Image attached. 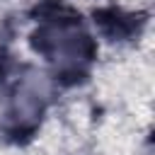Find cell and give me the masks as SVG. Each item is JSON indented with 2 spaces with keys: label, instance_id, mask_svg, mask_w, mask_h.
Instances as JSON below:
<instances>
[{
  "label": "cell",
  "instance_id": "cell-3",
  "mask_svg": "<svg viewBox=\"0 0 155 155\" xmlns=\"http://www.w3.org/2000/svg\"><path fill=\"white\" fill-rule=\"evenodd\" d=\"M5 114H7V99H5V92L0 87V121L5 119Z\"/></svg>",
  "mask_w": 155,
  "mask_h": 155
},
{
  "label": "cell",
  "instance_id": "cell-2",
  "mask_svg": "<svg viewBox=\"0 0 155 155\" xmlns=\"http://www.w3.org/2000/svg\"><path fill=\"white\" fill-rule=\"evenodd\" d=\"M48 94V80L44 73L39 70H29L17 90V99H15V109H17V116L22 121H29L36 116V111L41 109V102L44 97Z\"/></svg>",
  "mask_w": 155,
  "mask_h": 155
},
{
  "label": "cell",
  "instance_id": "cell-1",
  "mask_svg": "<svg viewBox=\"0 0 155 155\" xmlns=\"http://www.w3.org/2000/svg\"><path fill=\"white\" fill-rule=\"evenodd\" d=\"M39 48L63 70L78 68L87 61L90 41L82 29L73 24H53L39 34Z\"/></svg>",
  "mask_w": 155,
  "mask_h": 155
}]
</instances>
